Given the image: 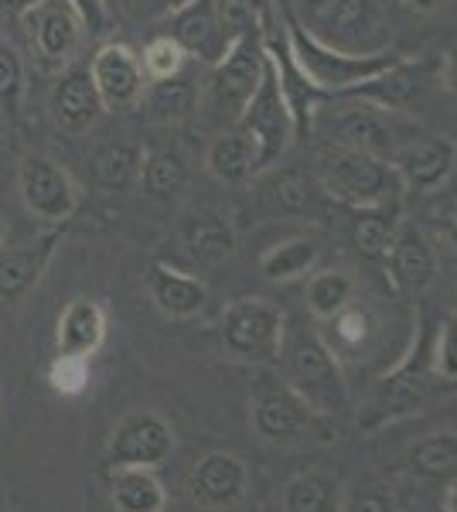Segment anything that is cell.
I'll list each match as a JSON object with an SVG mask.
<instances>
[{"mask_svg":"<svg viewBox=\"0 0 457 512\" xmlns=\"http://www.w3.org/2000/svg\"><path fill=\"white\" fill-rule=\"evenodd\" d=\"M280 18H284V52L290 65L307 79V86H314L321 96L335 93H352L362 82L382 76L386 69H393L396 62H403V52H345L328 41H321L311 28H304L287 7H280Z\"/></svg>","mask_w":457,"mask_h":512,"instance_id":"1","label":"cell"},{"mask_svg":"<svg viewBox=\"0 0 457 512\" xmlns=\"http://www.w3.org/2000/svg\"><path fill=\"white\" fill-rule=\"evenodd\" d=\"M284 379L304 396V403L318 417H335L348 403V383L335 349L314 328L294 325L284 332L280 345Z\"/></svg>","mask_w":457,"mask_h":512,"instance_id":"2","label":"cell"},{"mask_svg":"<svg viewBox=\"0 0 457 512\" xmlns=\"http://www.w3.org/2000/svg\"><path fill=\"white\" fill-rule=\"evenodd\" d=\"M311 127H318L324 137L335 140L342 151H369L386 161L403 140H410L393 110H382L369 99L348 93L338 96L335 106H318Z\"/></svg>","mask_w":457,"mask_h":512,"instance_id":"3","label":"cell"},{"mask_svg":"<svg viewBox=\"0 0 457 512\" xmlns=\"http://www.w3.org/2000/svg\"><path fill=\"white\" fill-rule=\"evenodd\" d=\"M321 192L352 212L389 209L403 192L393 164L369 151H338L321 175Z\"/></svg>","mask_w":457,"mask_h":512,"instance_id":"4","label":"cell"},{"mask_svg":"<svg viewBox=\"0 0 457 512\" xmlns=\"http://www.w3.org/2000/svg\"><path fill=\"white\" fill-rule=\"evenodd\" d=\"M263 72H267V38H263V21L256 28L232 38L222 52V59L209 72V93L215 110H222L232 123H239L249 99L260 89Z\"/></svg>","mask_w":457,"mask_h":512,"instance_id":"5","label":"cell"},{"mask_svg":"<svg viewBox=\"0 0 457 512\" xmlns=\"http://www.w3.org/2000/svg\"><path fill=\"white\" fill-rule=\"evenodd\" d=\"M287 332V315L267 297H236L222 308V349L243 362H273Z\"/></svg>","mask_w":457,"mask_h":512,"instance_id":"6","label":"cell"},{"mask_svg":"<svg viewBox=\"0 0 457 512\" xmlns=\"http://www.w3.org/2000/svg\"><path fill=\"white\" fill-rule=\"evenodd\" d=\"M236 127L253 137L256 151H260V171L270 168V164L290 147V140L297 137L294 113H290V106H287V96H284V86H280L270 48H267V72H263L260 89L249 99V106L243 110Z\"/></svg>","mask_w":457,"mask_h":512,"instance_id":"7","label":"cell"},{"mask_svg":"<svg viewBox=\"0 0 457 512\" xmlns=\"http://www.w3.org/2000/svg\"><path fill=\"white\" fill-rule=\"evenodd\" d=\"M18 192L24 209L48 226H62L79 209V185L69 171L45 154H28L18 168Z\"/></svg>","mask_w":457,"mask_h":512,"instance_id":"8","label":"cell"},{"mask_svg":"<svg viewBox=\"0 0 457 512\" xmlns=\"http://www.w3.org/2000/svg\"><path fill=\"white\" fill-rule=\"evenodd\" d=\"M174 431L171 424L154 410H134L116 424L106 444L103 465L110 468H157L171 458Z\"/></svg>","mask_w":457,"mask_h":512,"instance_id":"9","label":"cell"},{"mask_svg":"<svg viewBox=\"0 0 457 512\" xmlns=\"http://www.w3.org/2000/svg\"><path fill=\"white\" fill-rule=\"evenodd\" d=\"M389 164L406 192L434 195L454 175L457 144L447 134H413L389 154Z\"/></svg>","mask_w":457,"mask_h":512,"instance_id":"10","label":"cell"},{"mask_svg":"<svg viewBox=\"0 0 457 512\" xmlns=\"http://www.w3.org/2000/svg\"><path fill=\"white\" fill-rule=\"evenodd\" d=\"M249 414H253V431L267 441H297L314 427V410L304 403V396L277 376H263L249 396Z\"/></svg>","mask_w":457,"mask_h":512,"instance_id":"11","label":"cell"},{"mask_svg":"<svg viewBox=\"0 0 457 512\" xmlns=\"http://www.w3.org/2000/svg\"><path fill=\"white\" fill-rule=\"evenodd\" d=\"M321 41L345 52H382L386 48V18L379 0H331L314 14Z\"/></svg>","mask_w":457,"mask_h":512,"instance_id":"12","label":"cell"},{"mask_svg":"<svg viewBox=\"0 0 457 512\" xmlns=\"http://www.w3.org/2000/svg\"><path fill=\"white\" fill-rule=\"evenodd\" d=\"M89 79H93L99 99H103L106 110L116 106H130L137 103L144 93V62L127 41H106L96 48V55L89 59Z\"/></svg>","mask_w":457,"mask_h":512,"instance_id":"13","label":"cell"},{"mask_svg":"<svg viewBox=\"0 0 457 512\" xmlns=\"http://www.w3.org/2000/svg\"><path fill=\"white\" fill-rule=\"evenodd\" d=\"M386 270L400 294H423L437 284L440 256L420 226L400 222L393 236V246H389V253H386Z\"/></svg>","mask_w":457,"mask_h":512,"instance_id":"14","label":"cell"},{"mask_svg":"<svg viewBox=\"0 0 457 512\" xmlns=\"http://www.w3.org/2000/svg\"><path fill=\"white\" fill-rule=\"evenodd\" d=\"M103 110L106 106L96 93L93 79H89V69H69L48 93V117L65 137H79L93 130Z\"/></svg>","mask_w":457,"mask_h":512,"instance_id":"15","label":"cell"},{"mask_svg":"<svg viewBox=\"0 0 457 512\" xmlns=\"http://www.w3.org/2000/svg\"><path fill=\"white\" fill-rule=\"evenodd\" d=\"M249 489V472L246 461L236 458V454L226 451H212L205 454L202 461L195 465L188 482V492L198 506L205 509H232L246 499Z\"/></svg>","mask_w":457,"mask_h":512,"instance_id":"16","label":"cell"},{"mask_svg":"<svg viewBox=\"0 0 457 512\" xmlns=\"http://www.w3.org/2000/svg\"><path fill=\"white\" fill-rule=\"evenodd\" d=\"M21 18L28 24L31 45L38 48L41 59L65 62L79 48L82 21H79V14L72 11L69 0H41L31 11H24Z\"/></svg>","mask_w":457,"mask_h":512,"instance_id":"17","label":"cell"},{"mask_svg":"<svg viewBox=\"0 0 457 512\" xmlns=\"http://www.w3.org/2000/svg\"><path fill=\"white\" fill-rule=\"evenodd\" d=\"M147 291H151V301L161 315L178 321L198 318L209 308V287H205V280L181 274V270L168 267V263H151Z\"/></svg>","mask_w":457,"mask_h":512,"instance_id":"18","label":"cell"},{"mask_svg":"<svg viewBox=\"0 0 457 512\" xmlns=\"http://www.w3.org/2000/svg\"><path fill=\"white\" fill-rule=\"evenodd\" d=\"M58 246V233H48L45 239H31V243L0 250V301H21L31 294L41 274L52 263V253Z\"/></svg>","mask_w":457,"mask_h":512,"instance_id":"19","label":"cell"},{"mask_svg":"<svg viewBox=\"0 0 457 512\" xmlns=\"http://www.w3.org/2000/svg\"><path fill=\"white\" fill-rule=\"evenodd\" d=\"M171 35L185 48V55H195L198 62H209V65L219 62L229 45L226 31H222L219 18H215L212 0H191L188 7H181V11L174 14Z\"/></svg>","mask_w":457,"mask_h":512,"instance_id":"20","label":"cell"},{"mask_svg":"<svg viewBox=\"0 0 457 512\" xmlns=\"http://www.w3.org/2000/svg\"><path fill=\"white\" fill-rule=\"evenodd\" d=\"M106 342V311L99 301L89 297H76V301L65 304V311L58 315L55 328V345L62 355H89L99 352V345Z\"/></svg>","mask_w":457,"mask_h":512,"instance_id":"21","label":"cell"},{"mask_svg":"<svg viewBox=\"0 0 457 512\" xmlns=\"http://www.w3.org/2000/svg\"><path fill=\"white\" fill-rule=\"evenodd\" d=\"M181 239H185L188 253L195 256L198 263H205V267H222V263L236 256V246H239L232 222L212 209L191 212L185 219V226H181Z\"/></svg>","mask_w":457,"mask_h":512,"instance_id":"22","label":"cell"},{"mask_svg":"<svg viewBox=\"0 0 457 512\" xmlns=\"http://www.w3.org/2000/svg\"><path fill=\"white\" fill-rule=\"evenodd\" d=\"M205 168L222 185H243V181H249L260 171V151H256L253 137L243 134L239 127L226 130L205 151Z\"/></svg>","mask_w":457,"mask_h":512,"instance_id":"23","label":"cell"},{"mask_svg":"<svg viewBox=\"0 0 457 512\" xmlns=\"http://www.w3.org/2000/svg\"><path fill=\"white\" fill-rule=\"evenodd\" d=\"M198 99H202L198 79L185 76V72H178V76H171V79H151V86L140 93L144 113L154 123H181V120L195 117Z\"/></svg>","mask_w":457,"mask_h":512,"instance_id":"24","label":"cell"},{"mask_svg":"<svg viewBox=\"0 0 457 512\" xmlns=\"http://www.w3.org/2000/svg\"><path fill=\"white\" fill-rule=\"evenodd\" d=\"M144 144L140 140H106L89 158V171L103 188L110 192H123L134 181H140V168H144Z\"/></svg>","mask_w":457,"mask_h":512,"instance_id":"25","label":"cell"},{"mask_svg":"<svg viewBox=\"0 0 457 512\" xmlns=\"http://www.w3.org/2000/svg\"><path fill=\"white\" fill-rule=\"evenodd\" d=\"M110 499L116 512H164L168 492L154 468H113Z\"/></svg>","mask_w":457,"mask_h":512,"instance_id":"26","label":"cell"},{"mask_svg":"<svg viewBox=\"0 0 457 512\" xmlns=\"http://www.w3.org/2000/svg\"><path fill=\"white\" fill-rule=\"evenodd\" d=\"M321 260V243L314 236H290L280 239L277 246H270L260 256V274L270 284H290V280H301L307 274H314Z\"/></svg>","mask_w":457,"mask_h":512,"instance_id":"27","label":"cell"},{"mask_svg":"<svg viewBox=\"0 0 457 512\" xmlns=\"http://www.w3.org/2000/svg\"><path fill=\"white\" fill-rule=\"evenodd\" d=\"M284 512H342V482L331 472H304L284 489Z\"/></svg>","mask_w":457,"mask_h":512,"instance_id":"28","label":"cell"},{"mask_svg":"<svg viewBox=\"0 0 457 512\" xmlns=\"http://www.w3.org/2000/svg\"><path fill=\"white\" fill-rule=\"evenodd\" d=\"M355 301V280L348 270H318L307 280V311L314 321H331Z\"/></svg>","mask_w":457,"mask_h":512,"instance_id":"29","label":"cell"},{"mask_svg":"<svg viewBox=\"0 0 457 512\" xmlns=\"http://www.w3.org/2000/svg\"><path fill=\"white\" fill-rule=\"evenodd\" d=\"M188 185V161L174 147L147 151L144 168H140V188L147 198H171Z\"/></svg>","mask_w":457,"mask_h":512,"instance_id":"30","label":"cell"},{"mask_svg":"<svg viewBox=\"0 0 457 512\" xmlns=\"http://www.w3.org/2000/svg\"><path fill=\"white\" fill-rule=\"evenodd\" d=\"M410 472L420 478H444L457 472V431L427 434L410 448Z\"/></svg>","mask_w":457,"mask_h":512,"instance_id":"31","label":"cell"},{"mask_svg":"<svg viewBox=\"0 0 457 512\" xmlns=\"http://www.w3.org/2000/svg\"><path fill=\"white\" fill-rule=\"evenodd\" d=\"M396 222L389 216V209H369V212H355V222H352V243L355 250L369 260H386L389 246H393V236H396Z\"/></svg>","mask_w":457,"mask_h":512,"instance_id":"32","label":"cell"},{"mask_svg":"<svg viewBox=\"0 0 457 512\" xmlns=\"http://www.w3.org/2000/svg\"><path fill=\"white\" fill-rule=\"evenodd\" d=\"M311 195H314V185L304 168H280V171H273L267 181V198L273 202V209L290 212V216L307 212Z\"/></svg>","mask_w":457,"mask_h":512,"instance_id":"33","label":"cell"},{"mask_svg":"<svg viewBox=\"0 0 457 512\" xmlns=\"http://www.w3.org/2000/svg\"><path fill=\"white\" fill-rule=\"evenodd\" d=\"M185 62H188V55H185V48L174 41V35H157L147 41V48H144V72H147V79H171V76H178L181 69H185Z\"/></svg>","mask_w":457,"mask_h":512,"instance_id":"34","label":"cell"},{"mask_svg":"<svg viewBox=\"0 0 457 512\" xmlns=\"http://www.w3.org/2000/svg\"><path fill=\"white\" fill-rule=\"evenodd\" d=\"M430 373L444 383H457V315L440 321L437 338L430 342Z\"/></svg>","mask_w":457,"mask_h":512,"instance_id":"35","label":"cell"},{"mask_svg":"<svg viewBox=\"0 0 457 512\" xmlns=\"http://www.w3.org/2000/svg\"><path fill=\"white\" fill-rule=\"evenodd\" d=\"M45 376H48V386H52L55 393L82 396V393H86V386H89V359H82V355H62V352H58Z\"/></svg>","mask_w":457,"mask_h":512,"instance_id":"36","label":"cell"},{"mask_svg":"<svg viewBox=\"0 0 457 512\" xmlns=\"http://www.w3.org/2000/svg\"><path fill=\"white\" fill-rule=\"evenodd\" d=\"M331 325H335V335H338V345H345V349H362V345H369V338L376 335V318H372L369 308H359V304H348L345 311H338L335 318H331Z\"/></svg>","mask_w":457,"mask_h":512,"instance_id":"37","label":"cell"},{"mask_svg":"<svg viewBox=\"0 0 457 512\" xmlns=\"http://www.w3.org/2000/svg\"><path fill=\"white\" fill-rule=\"evenodd\" d=\"M21 93H24L21 59L11 52V48L0 45V110L14 117V113H18V103H21Z\"/></svg>","mask_w":457,"mask_h":512,"instance_id":"38","label":"cell"},{"mask_svg":"<svg viewBox=\"0 0 457 512\" xmlns=\"http://www.w3.org/2000/svg\"><path fill=\"white\" fill-rule=\"evenodd\" d=\"M342 512H396V502L386 489H362L348 495L342 502Z\"/></svg>","mask_w":457,"mask_h":512,"instance_id":"39","label":"cell"},{"mask_svg":"<svg viewBox=\"0 0 457 512\" xmlns=\"http://www.w3.org/2000/svg\"><path fill=\"white\" fill-rule=\"evenodd\" d=\"M72 11L79 14L82 28L89 31H106V0H69Z\"/></svg>","mask_w":457,"mask_h":512,"instance_id":"40","label":"cell"},{"mask_svg":"<svg viewBox=\"0 0 457 512\" xmlns=\"http://www.w3.org/2000/svg\"><path fill=\"white\" fill-rule=\"evenodd\" d=\"M123 4H127L130 11L144 14V18H154V14H178L191 0H123Z\"/></svg>","mask_w":457,"mask_h":512,"instance_id":"41","label":"cell"},{"mask_svg":"<svg viewBox=\"0 0 457 512\" xmlns=\"http://www.w3.org/2000/svg\"><path fill=\"white\" fill-rule=\"evenodd\" d=\"M440 82H444V89L457 99V41L444 48V55H440Z\"/></svg>","mask_w":457,"mask_h":512,"instance_id":"42","label":"cell"},{"mask_svg":"<svg viewBox=\"0 0 457 512\" xmlns=\"http://www.w3.org/2000/svg\"><path fill=\"white\" fill-rule=\"evenodd\" d=\"M437 226H440V236H444V243L457 253V195L444 205V209H440Z\"/></svg>","mask_w":457,"mask_h":512,"instance_id":"43","label":"cell"},{"mask_svg":"<svg viewBox=\"0 0 457 512\" xmlns=\"http://www.w3.org/2000/svg\"><path fill=\"white\" fill-rule=\"evenodd\" d=\"M444 4H451V0H406V7H410V11H417V14H434Z\"/></svg>","mask_w":457,"mask_h":512,"instance_id":"44","label":"cell"},{"mask_svg":"<svg viewBox=\"0 0 457 512\" xmlns=\"http://www.w3.org/2000/svg\"><path fill=\"white\" fill-rule=\"evenodd\" d=\"M444 512H457V475L447 482V489H444Z\"/></svg>","mask_w":457,"mask_h":512,"instance_id":"45","label":"cell"},{"mask_svg":"<svg viewBox=\"0 0 457 512\" xmlns=\"http://www.w3.org/2000/svg\"><path fill=\"white\" fill-rule=\"evenodd\" d=\"M297 4L304 7V11H311V14H318V11H324V7L331 4V0H297Z\"/></svg>","mask_w":457,"mask_h":512,"instance_id":"46","label":"cell"},{"mask_svg":"<svg viewBox=\"0 0 457 512\" xmlns=\"http://www.w3.org/2000/svg\"><path fill=\"white\" fill-rule=\"evenodd\" d=\"M4 4L7 7H14V11H31V7H35V4H41V0H4Z\"/></svg>","mask_w":457,"mask_h":512,"instance_id":"47","label":"cell"},{"mask_svg":"<svg viewBox=\"0 0 457 512\" xmlns=\"http://www.w3.org/2000/svg\"><path fill=\"white\" fill-rule=\"evenodd\" d=\"M0 236H4V226H0Z\"/></svg>","mask_w":457,"mask_h":512,"instance_id":"48","label":"cell"},{"mask_svg":"<svg viewBox=\"0 0 457 512\" xmlns=\"http://www.w3.org/2000/svg\"><path fill=\"white\" fill-rule=\"evenodd\" d=\"M454 315H457V311H454Z\"/></svg>","mask_w":457,"mask_h":512,"instance_id":"49","label":"cell"}]
</instances>
